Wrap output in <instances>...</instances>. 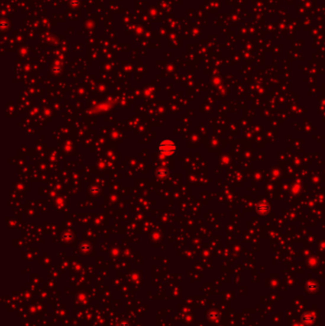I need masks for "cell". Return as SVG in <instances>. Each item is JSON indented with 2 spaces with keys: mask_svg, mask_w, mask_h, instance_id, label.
Returning a JSON list of instances; mask_svg holds the SVG:
<instances>
[{
  "mask_svg": "<svg viewBox=\"0 0 325 326\" xmlns=\"http://www.w3.org/2000/svg\"><path fill=\"white\" fill-rule=\"evenodd\" d=\"M158 150L164 156H169V154H172L176 151V145L171 140H164L159 144V149Z\"/></svg>",
  "mask_w": 325,
  "mask_h": 326,
  "instance_id": "1",
  "label": "cell"
}]
</instances>
